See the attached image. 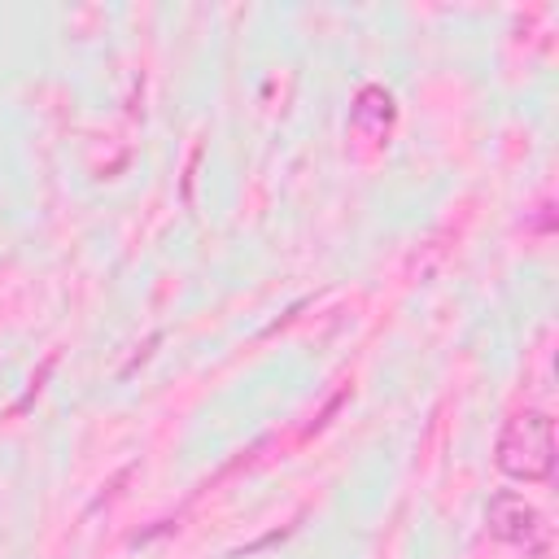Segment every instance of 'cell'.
I'll use <instances>...</instances> for the list:
<instances>
[{"label": "cell", "instance_id": "6da1fadb", "mask_svg": "<svg viewBox=\"0 0 559 559\" xmlns=\"http://www.w3.org/2000/svg\"><path fill=\"white\" fill-rule=\"evenodd\" d=\"M498 459H502V467L515 472V476H546V472H550V459H555L550 419H546V415H520V419L502 432Z\"/></svg>", "mask_w": 559, "mask_h": 559}]
</instances>
